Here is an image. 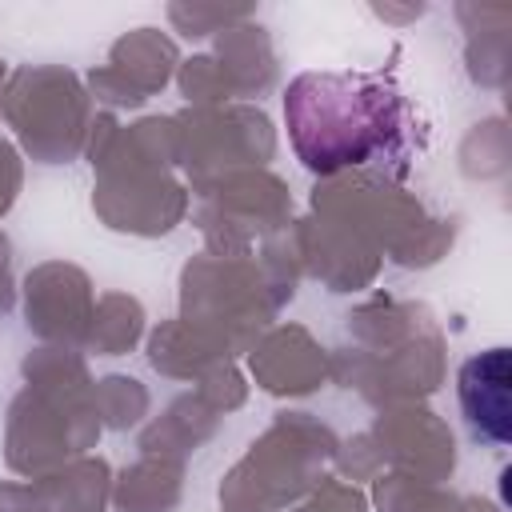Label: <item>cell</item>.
I'll list each match as a JSON object with an SVG mask.
<instances>
[{"label": "cell", "instance_id": "cell-1", "mask_svg": "<svg viewBox=\"0 0 512 512\" xmlns=\"http://www.w3.org/2000/svg\"><path fill=\"white\" fill-rule=\"evenodd\" d=\"M288 140L308 172L368 168L404 176L412 112L380 72H304L284 88Z\"/></svg>", "mask_w": 512, "mask_h": 512}, {"label": "cell", "instance_id": "cell-2", "mask_svg": "<svg viewBox=\"0 0 512 512\" xmlns=\"http://www.w3.org/2000/svg\"><path fill=\"white\" fill-rule=\"evenodd\" d=\"M464 420L476 436L492 444L512 440V360L508 348H488L480 356H468L456 380Z\"/></svg>", "mask_w": 512, "mask_h": 512}]
</instances>
